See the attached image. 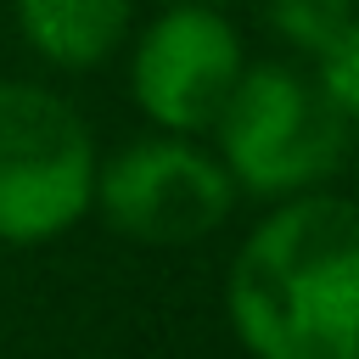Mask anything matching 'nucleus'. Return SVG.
<instances>
[{
  "instance_id": "obj_1",
  "label": "nucleus",
  "mask_w": 359,
  "mask_h": 359,
  "mask_svg": "<svg viewBox=\"0 0 359 359\" xmlns=\"http://www.w3.org/2000/svg\"><path fill=\"white\" fill-rule=\"evenodd\" d=\"M224 309L252 359H359V213L342 191L269 208L236 247Z\"/></svg>"
},
{
  "instance_id": "obj_2",
  "label": "nucleus",
  "mask_w": 359,
  "mask_h": 359,
  "mask_svg": "<svg viewBox=\"0 0 359 359\" xmlns=\"http://www.w3.org/2000/svg\"><path fill=\"white\" fill-rule=\"evenodd\" d=\"M213 135V157L236 191L286 202L303 191H331L348 163L353 118L325 95L303 62H247Z\"/></svg>"
},
{
  "instance_id": "obj_3",
  "label": "nucleus",
  "mask_w": 359,
  "mask_h": 359,
  "mask_svg": "<svg viewBox=\"0 0 359 359\" xmlns=\"http://www.w3.org/2000/svg\"><path fill=\"white\" fill-rule=\"evenodd\" d=\"M95 135L73 101L34 79H0V241L34 247L95 202Z\"/></svg>"
},
{
  "instance_id": "obj_4",
  "label": "nucleus",
  "mask_w": 359,
  "mask_h": 359,
  "mask_svg": "<svg viewBox=\"0 0 359 359\" xmlns=\"http://www.w3.org/2000/svg\"><path fill=\"white\" fill-rule=\"evenodd\" d=\"M90 208H101V219L129 241L185 247L230 219L236 185L208 146L185 135H146L118 146L107 163H95Z\"/></svg>"
},
{
  "instance_id": "obj_5",
  "label": "nucleus",
  "mask_w": 359,
  "mask_h": 359,
  "mask_svg": "<svg viewBox=\"0 0 359 359\" xmlns=\"http://www.w3.org/2000/svg\"><path fill=\"white\" fill-rule=\"evenodd\" d=\"M247 73L236 22L219 6L180 0L135 34L129 95L157 123V135H208Z\"/></svg>"
},
{
  "instance_id": "obj_6",
  "label": "nucleus",
  "mask_w": 359,
  "mask_h": 359,
  "mask_svg": "<svg viewBox=\"0 0 359 359\" xmlns=\"http://www.w3.org/2000/svg\"><path fill=\"white\" fill-rule=\"evenodd\" d=\"M28 50L62 73L101 67L135 28V0H11Z\"/></svg>"
},
{
  "instance_id": "obj_7",
  "label": "nucleus",
  "mask_w": 359,
  "mask_h": 359,
  "mask_svg": "<svg viewBox=\"0 0 359 359\" xmlns=\"http://www.w3.org/2000/svg\"><path fill=\"white\" fill-rule=\"evenodd\" d=\"M275 28L292 39V50L303 56V67H320L331 56L359 50V17L353 0H269Z\"/></svg>"
},
{
  "instance_id": "obj_8",
  "label": "nucleus",
  "mask_w": 359,
  "mask_h": 359,
  "mask_svg": "<svg viewBox=\"0 0 359 359\" xmlns=\"http://www.w3.org/2000/svg\"><path fill=\"white\" fill-rule=\"evenodd\" d=\"M202 6H236V0H202Z\"/></svg>"
}]
</instances>
